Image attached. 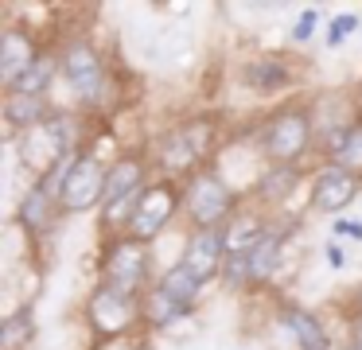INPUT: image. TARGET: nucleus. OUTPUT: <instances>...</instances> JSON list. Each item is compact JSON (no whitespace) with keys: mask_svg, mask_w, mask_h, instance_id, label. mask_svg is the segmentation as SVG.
I'll return each mask as SVG.
<instances>
[{"mask_svg":"<svg viewBox=\"0 0 362 350\" xmlns=\"http://www.w3.org/2000/svg\"><path fill=\"white\" fill-rule=\"evenodd\" d=\"M222 261H226V233H222V226L218 230H199L195 241L187 245V253H183V264L199 280H211Z\"/></svg>","mask_w":362,"mask_h":350,"instance_id":"5","label":"nucleus"},{"mask_svg":"<svg viewBox=\"0 0 362 350\" xmlns=\"http://www.w3.org/2000/svg\"><path fill=\"white\" fill-rule=\"evenodd\" d=\"M284 327H288V331L296 334V342H300L304 350H327V339H323L320 319H312L308 311L288 308V311H284Z\"/></svg>","mask_w":362,"mask_h":350,"instance_id":"13","label":"nucleus"},{"mask_svg":"<svg viewBox=\"0 0 362 350\" xmlns=\"http://www.w3.org/2000/svg\"><path fill=\"white\" fill-rule=\"evenodd\" d=\"M187 210H191L199 230H218V226L226 222V210H230L226 183L214 179V175H199L187 191Z\"/></svg>","mask_w":362,"mask_h":350,"instance_id":"2","label":"nucleus"},{"mask_svg":"<svg viewBox=\"0 0 362 350\" xmlns=\"http://www.w3.org/2000/svg\"><path fill=\"white\" fill-rule=\"evenodd\" d=\"M28 339H32V315L20 311V315H12L8 323H4V331H0V350H20Z\"/></svg>","mask_w":362,"mask_h":350,"instance_id":"19","label":"nucleus"},{"mask_svg":"<svg viewBox=\"0 0 362 350\" xmlns=\"http://www.w3.org/2000/svg\"><path fill=\"white\" fill-rule=\"evenodd\" d=\"M354 191H358V179L351 175V171H343V168H327L320 179H315V187H312V206L315 210H343L346 202L354 199Z\"/></svg>","mask_w":362,"mask_h":350,"instance_id":"7","label":"nucleus"},{"mask_svg":"<svg viewBox=\"0 0 362 350\" xmlns=\"http://www.w3.org/2000/svg\"><path fill=\"white\" fill-rule=\"evenodd\" d=\"M335 160H339V168L351 171V175L362 171V124H354V129L343 132V144H339Z\"/></svg>","mask_w":362,"mask_h":350,"instance_id":"18","label":"nucleus"},{"mask_svg":"<svg viewBox=\"0 0 362 350\" xmlns=\"http://www.w3.org/2000/svg\"><path fill=\"white\" fill-rule=\"evenodd\" d=\"M63 70H66V78H71V82L78 86L82 93H86V98H94V93H98V82H102V66H98L94 47L74 43L71 51L63 54Z\"/></svg>","mask_w":362,"mask_h":350,"instance_id":"11","label":"nucleus"},{"mask_svg":"<svg viewBox=\"0 0 362 350\" xmlns=\"http://www.w3.org/2000/svg\"><path fill=\"white\" fill-rule=\"evenodd\" d=\"M288 191H292V171H273V175L265 179V187H261V194H265L269 202L284 199Z\"/></svg>","mask_w":362,"mask_h":350,"instance_id":"22","label":"nucleus"},{"mask_svg":"<svg viewBox=\"0 0 362 350\" xmlns=\"http://www.w3.org/2000/svg\"><path fill=\"white\" fill-rule=\"evenodd\" d=\"M335 230L339 233H351V238H362V226H354V222H335Z\"/></svg>","mask_w":362,"mask_h":350,"instance_id":"26","label":"nucleus"},{"mask_svg":"<svg viewBox=\"0 0 362 350\" xmlns=\"http://www.w3.org/2000/svg\"><path fill=\"white\" fill-rule=\"evenodd\" d=\"M144 272H148V249H144L141 241H121V245H113V253L105 257V276H110L113 292L133 296V288L144 280Z\"/></svg>","mask_w":362,"mask_h":350,"instance_id":"3","label":"nucleus"},{"mask_svg":"<svg viewBox=\"0 0 362 350\" xmlns=\"http://www.w3.org/2000/svg\"><path fill=\"white\" fill-rule=\"evenodd\" d=\"M136 183H141V160L129 156V160L113 163L110 183H105V199H110V206H113V202H121V194H133Z\"/></svg>","mask_w":362,"mask_h":350,"instance_id":"16","label":"nucleus"},{"mask_svg":"<svg viewBox=\"0 0 362 350\" xmlns=\"http://www.w3.org/2000/svg\"><path fill=\"white\" fill-rule=\"evenodd\" d=\"M156 323H168V319H175V315H183V308L175 300H168L164 292H156V300H152V311H148Z\"/></svg>","mask_w":362,"mask_h":350,"instance_id":"23","label":"nucleus"},{"mask_svg":"<svg viewBox=\"0 0 362 350\" xmlns=\"http://www.w3.org/2000/svg\"><path fill=\"white\" fill-rule=\"evenodd\" d=\"M63 148H66L63 129H59V124H40V129H32L24 140V163L35 171H47L51 163L63 156Z\"/></svg>","mask_w":362,"mask_h":350,"instance_id":"9","label":"nucleus"},{"mask_svg":"<svg viewBox=\"0 0 362 350\" xmlns=\"http://www.w3.org/2000/svg\"><path fill=\"white\" fill-rule=\"evenodd\" d=\"M199 288H203V280L195 276V272L187 269V264H175L172 272H168L164 280H160V292L168 296V300H175L180 308H187L191 300L199 296Z\"/></svg>","mask_w":362,"mask_h":350,"instance_id":"14","label":"nucleus"},{"mask_svg":"<svg viewBox=\"0 0 362 350\" xmlns=\"http://www.w3.org/2000/svg\"><path fill=\"white\" fill-rule=\"evenodd\" d=\"M105 183H110V171H105L94 156H78V160L63 171L59 202H63L66 210H90L94 202L105 199Z\"/></svg>","mask_w":362,"mask_h":350,"instance_id":"1","label":"nucleus"},{"mask_svg":"<svg viewBox=\"0 0 362 350\" xmlns=\"http://www.w3.org/2000/svg\"><path fill=\"white\" fill-rule=\"evenodd\" d=\"M172 210H175V191L172 187H152V191H144L141 199H136V214L129 218V226H133L136 238H156V233L168 226Z\"/></svg>","mask_w":362,"mask_h":350,"instance_id":"4","label":"nucleus"},{"mask_svg":"<svg viewBox=\"0 0 362 350\" xmlns=\"http://www.w3.org/2000/svg\"><path fill=\"white\" fill-rule=\"evenodd\" d=\"M43 210H47V191H43V187H35V191L24 199L20 214H24V222L32 226V230H40V226L47 222V214H43Z\"/></svg>","mask_w":362,"mask_h":350,"instance_id":"21","label":"nucleus"},{"mask_svg":"<svg viewBox=\"0 0 362 350\" xmlns=\"http://www.w3.org/2000/svg\"><path fill=\"white\" fill-rule=\"evenodd\" d=\"M47 78H51V62L47 59H35L32 70H28V74L12 86V93H32V98H40V90L47 86Z\"/></svg>","mask_w":362,"mask_h":350,"instance_id":"20","label":"nucleus"},{"mask_svg":"<svg viewBox=\"0 0 362 350\" xmlns=\"http://www.w3.org/2000/svg\"><path fill=\"white\" fill-rule=\"evenodd\" d=\"M354 23H358L354 16H339V20L331 23V35H327V43H331V47H335V43H343V39L354 31Z\"/></svg>","mask_w":362,"mask_h":350,"instance_id":"24","label":"nucleus"},{"mask_svg":"<svg viewBox=\"0 0 362 350\" xmlns=\"http://www.w3.org/2000/svg\"><path fill=\"white\" fill-rule=\"evenodd\" d=\"M351 350H358V346H351Z\"/></svg>","mask_w":362,"mask_h":350,"instance_id":"28","label":"nucleus"},{"mask_svg":"<svg viewBox=\"0 0 362 350\" xmlns=\"http://www.w3.org/2000/svg\"><path fill=\"white\" fill-rule=\"evenodd\" d=\"M222 233H226V257H250V249L265 238L261 226L250 218H234L230 226H222Z\"/></svg>","mask_w":362,"mask_h":350,"instance_id":"15","label":"nucleus"},{"mask_svg":"<svg viewBox=\"0 0 362 350\" xmlns=\"http://www.w3.org/2000/svg\"><path fill=\"white\" fill-rule=\"evenodd\" d=\"M43 113H47L43 98H32V93H12V98L4 101V117H8V124H16V129H40Z\"/></svg>","mask_w":362,"mask_h":350,"instance_id":"12","label":"nucleus"},{"mask_svg":"<svg viewBox=\"0 0 362 350\" xmlns=\"http://www.w3.org/2000/svg\"><path fill=\"white\" fill-rule=\"evenodd\" d=\"M354 339H358V342H354V346H358V350H362V323H358V327H354Z\"/></svg>","mask_w":362,"mask_h":350,"instance_id":"27","label":"nucleus"},{"mask_svg":"<svg viewBox=\"0 0 362 350\" xmlns=\"http://www.w3.org/2000/svg\"><path fill=\"white\" fill-rule=\"evenodd\" d=\"M90 319H94V327L105 331V334L121 331V327L133 319V296L113 292V288H102V292L94 296V303H90Z\"/></svg>","mask_w":362,"mask_h":350,"instance_id":"8","label":"nucleus"},{"mask_svg":"<svg viewBox=\"0 0 362 350\" xmlns=\"http://www.w3.org/2000/svg\"><path fill=\"white\" fill-rule=\"evenodd\" d=\"M276 253H281V241H276L273 233H265V238L250 249V276L253 280L269 276V272H273V264H276Z\"/></svg>","mask_w":362,"mask_h":350,"instance_id":"17","label":"nucleus"},{"mask_svg":"<svg viewBox=\"0 0 362 350\" xmlns=\"http://www.w3.org/2000/svg\"><path fill=\"white\" fill-rule=\"evenodd\" d=\"M32 62H35V51H32V39L28 35L8 31V35L0 39V78H4L8 90L32 70Z\"/></svg>","mask_w":362,"mask_h":350,"instance_id":"10","label":"nucleus"},{"mask_svg":"<svg viewBox=\"0 0 362 350\" xmlns=\"http://www.w3.org/2000/svg\"><path fill=\"white\" fill-rule=\"evenodd\" d=\"M304 148H308V117L304 113L276 117L273 129H269V156L288 163V160H296Z\"/></svg>","mask_w":362,"mask_h":350,"instance_id":"6","label":"nucleus"},{"mask_svg":"<svg viewBox=\"0 0 362 350\" xmlns=\"http://www.w3.org/2000/svg\"><path fill=\"white\" fill-rule=\"evenodd\" d=\"M315 23H320V16H315V8H312V12H304V16L296 20V28H292V39H308V35L315 31Z\"/></svg>","mask_w":362,"mask_h":350,"instance_id":"25","label":"nucleus"}]
</instances>
